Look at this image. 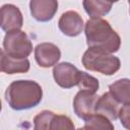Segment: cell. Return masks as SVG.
Returning <instances> with one entry per match:
<instances>
[{"label": "cell", "mask_w": 130, "mask_h": 130, "mask_svg": "<svg viewBox=\"0 0 130 130\" xmlns=\"http://www.w3.org/2000/svg\"><path fill=\"white\" fill-rule=\"evenodd\" d=\"M88 48H96L108 53H116L121 47V38L106 19L90 18L84 24Z\"/></svg>", "instance_id": "1"}, {"label": "cell", "mask_w": 130, "mask_h": 130, "mask_svg": "<svg viewBox=\"0 0 130 130\" xmlns=\"http://www.w3.org/2000/svg\"><path fill=\"white\" fill-rule=\"evenodd\" d=\"M42 86L34 80H14L5 91L7 104L15 111L35 108L42 102Z\"/></svg>", "instance_id": "2"}, {"label": "cell", "mask_w": 130, "mask_h": 130, "mask_svg": "<svg viewBox=\"0 0 130 130\" xmlns=\"http://www.w3.org/2000/svg\"><path fill=\"white\" fill-rule=\"evenodd\" d=\"M81 62L86 70L108 76L115 74L121 67V61L118 57L96 48H88L84 52Z\"/></svg>", "instance_id": "3"}, {"label": "cell", "mask_w": 130, "mask_h": 130, "mask_svg": "<svg viewBox=\"0 0 130 130\" xmlns=\"http://www.w3.org/2000/svg\"><path fill=\"white\" fill-rule=\"evenodd\" d=\"M3 51L13 58L24 59L31 54L32 44L23 30L16 29L6 32L3 40Z\"/></svg>", "instance_id": "4"}, {"label": "cell", "mask_w": 130, "mask_h": 130, "mask_svg": "<svg viewBox=\"0 0 130 130\" xmlns=\"http://www.w3.org/2000/svg\"><path fill=\"white\" fill-rule=\"evenodd\" d=\"M99 95L86 90H80L73 99V110L76 116L82 120L87 119L95 113V105Z\"/></svg>", "instance_id": "5"}, {"label": "cell", "mask_w": 130, "mask_h": 130, "mask_svg": "<svg viewBox=\"0 0 130 130\" xmlns=\"http://www.w3.org/2000/svg\"><path fill=\"white\" fill-rule=\"evenodd\" d=\"M79 70L69 62H61L54 66L53 77L55 82L63 88H71L77 85Z\"/></svg>", "instance_id": "6"}, {"label": "cell", "mask_w": 130, "mask_h": 130, "mask_svg": "<svg viewBox=\"0 0 130 130\" xmlns=\"http://www.w3.org/2000/svg\"><path fill=\"white\" fill-rule=\"evenodd\" d=\"M60 58L61 51L53 43H41L35 48V59L40 67L50 68L55 66Z\"/></svg>", "instance_id": "7"}, {"label": "cell", "mask_w": 130, "mask_h": 130, "mask_svg": "<svg viewBox=\"0 0 130 130\" xmlns=\"http://www.w3.org/2000/svg\"><path fill=\"white\" fill-rule=\"evenodd\" d=\"M58 5V0H30V14L37 21L47 22L57 13Z\"/></svg>", "instance_id": "8"}, {"label": "cell", "mask_w": 130, "mask_h": 130, "mask_svg": "<svg viewBox=\"0 0 130 130\" xmlns=\"http://www.w3.org/2000/svg\"><path fill=\"white\" fill-rule=\"evenodd\" d=\"M59 29L68 37H77L83 29L84 23L80 14L74 10H68L62 13L58 21Z\"/></svg>", "instance_id": "9"}, {"label": "cell", "mask_w": 130, "mask_h": 130, "mask_svg": "<svg viewBox=\"0 0 130 130\" xmlns=\"http://www.w3.org/2000/svg\"><path fill=\"white\" fill-rule=\"evenodd\" d=\"M23 25V16L19 8L13 4H4L1 7V28L6 31L20 29Z\"/></svg>", "instance_id": "10"}, {"label": "cell", "mask_w": 130, "mask_h": 130, "mask_svg": "<svg viewBox=\"0 0 130 130\" xmlns=\"http://www.w3.org/2000/svg\"><path fill=\"white\" fill-rule=\"evenodd\" d=\"M119 111L120 103L110 93V91L99 96L95 105V113L106 116L111 121H115L119 118Z\"/></svg>", "instance_id": "11"}, {"label": "cell", "mask_w": 130, "mask_h": 130, "mask_svg": "<svg viewBox=\"0 0 130 130\" xmlns=\"http://www.w3.org/2000/svg\"><path fill=\"white\" fill-rule=\"evenodd\" d=\"M30 63L27 58L18 59L7 55L3 50L1 51L0 57V68L1 71L7 74L15 73H26L29 70Z\"/></svg>", "instance_id": "12"}, {"label": "cell", "mask_w": 130, "mask_h": 130, "mask_svg": "<svg viewBox=\"0 0 130 130\" xmlns=\"http://www.w3.org/2000/svg\"><path fill=\"white\" fill-rule=\"evenodd\" d=\"M82 5L90 18H100L111 11L113 3L109 0H83Z\"/></svg>", "instance_id": "13"}, {"label": "cell", "mask_w": 130, "mask_h": 130, "mask_svg": "<svg viewBox=\"0 0 130 130\" xmlns=\"http://www.w3.org/2000/svg\"><path fill=\"white\" fill-rule=\"evenodd\" d=\"M110 93L123 105L130 104V79L121 78L109 85Z\"/></svg>", "instance_id": "14"}, {"label": "cell", "mask_w": 130, "mask_h": 130, "mask_svg": "<svg viewBox=\"0 0 130 130\" xmlns=\"http://www.w3.org/2000/svg\"><path fill=\"white\" fill-rule=\"evenodd\" d=\"M83 129H109L113 130L114 125L112 124L111 120L107 118L106 116L94 113L93 115L89 116L87 119L84 120V126Z\"/></svg>", "instance_id": "15"}, {"label": "cell", "mask_w": 130, "mask_h": 130, "mask_svg": "<svg viewBox=\"0 0 130 130\" xmlns=\"http://www.w3.org/2000/svg\"><path fill=\"white\" fill-rule=\"evenodd\" d=\"M77 86L80 90H86V91L95 93L100 88V82H99V79L95 78L94 76L86 72L79 71L78 77H77Z\"/></svg>", "instance_id": "16"}, {"label": "cell", "mask_w": 130, "mask_h": 130, "mask_svg": "<svg viewBox=\"0 0 130 130\" xmlns=\"http://www.w3.org/2000/svg\"><path fill=\"white\" fill-rule=\"evenodd\" d=\"M55 115L54 112L49 110L40 112L34 118V128L36 130H51V124Z\"/></svg>", "instance_id": "17"}, {"label": "cell", "mask_w": 130, "mask_h": 130, "mask_svg": "<svg viewBox=\"0 0 130 130\" xmlns=\"http://www.w3.org/2000/svg\"><path fill=\"white\" fill-rule=\"evenodd\" d=\"M75 126L71 119L65 115H55L52 124H51V130H58V129H74Z\"/></svg>", "instance_id": "18"}, {"label": "cell", "mask_w": 130, "mask_h": 130, "mask_svg": "<svg viewBox=\"0 0 130 130\" xmlns=\"http://www.w3.org/2000/svg\"><path fill=\"white\" fill-rule=\"evenodd\" d=\"M119 119L124 128L130 130V104L124 105L120 108L119 111Z\"/></svg>", "instance_id": "19"}, {"label": "cell", "mask_w": 130, "mask_h": 130, "mask_svg": "<svg viewBox=\"0 0 130 130\" xmlns=\"http://www.w3.org/2000/svg\"><path fill=\"white\" fill-rule=\"evenodd\" d=\"M110 2H112V3H115V2H118L119 0H109Z\"/></svg>", "instance_id": "20"}, {"label": "cell", "mask_w": 130, "mask_h": 130, "mask_svg": "<svg viewBox=\"0 0 130 130\" xmlns=\"http://www.w3.org/2000/svg\"><path fill=\"white\" fill-rule=\"evenodd\" d=\"M128 3H129V5H130V0H128Z\"/></svg>", "instance_id": "21"}, {"label": "cell", "mask_w": 130, "mask_h": 130, "mask_svg": "<svg viewBox=\"0 0 130 130\" xmlns=\"http://www.w3.org/2000/svg\"><path fill=\"white\" fill-rule=\"evenodd\" d=\"M129 12H130V8H129Z\"/></svg>", "instance_id": "22"}]
</instances>
